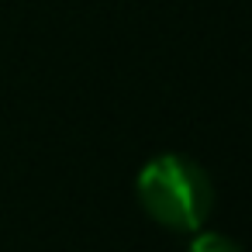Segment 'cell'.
<instances>
[{"label": "cell", "instance_id": "2", "mask_svg": "<svg viewBox=\"0 0 252 252\" xmlns=\"http://www.w3.org/2000/svg\"><path fill=\"white\" fill-rule=\"evenodd\" d=\"M190 252H242L231 238H224V235H218V231H204V235H197L193 242H190Z\"/></svg>", "mask_w": 252, "mask_h": 252}, {"label": "cell", "instance_id": "1", "mask_svg": "<svg viewBox=\"0 0 252 252\" xmlns=\"http://www.w3.org/2000/svg\"><path fill=\"white\" fill-rule=\"evenodd\" d=\"M138 197L159 224L173 231H197L211 214L214 187L193 159L166 152L138 173Z\"/></svg>", "mask_w": 252, "mask_h": 252}]
</instances>
